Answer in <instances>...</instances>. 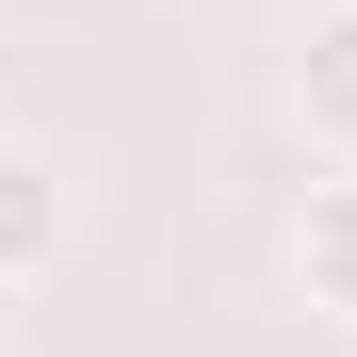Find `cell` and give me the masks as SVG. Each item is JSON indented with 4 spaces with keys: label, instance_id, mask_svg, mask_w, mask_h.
<instances>
[{
    "label": "cell",
    "instance_id": "3957f363",
    "mask_svg": "<svg viewBox=\"0 0 357 357\" xmlns=\"http://www.w3.org/2000/svg\"><path fill=\"white\" fill-rule=\"evenodd\" d=\"M49 260H66V178H49V146L0 130V292H33Z\"/></svg>",
    "mask_w": 357,
    "mask_h": 357
},
{
    "label": "cell",
    "instance_id": "7a4b0ae2",
    "mask_svg": "<svg viewBox=\"0 0 357 357\" xmlns=\"http://www.w3.org/2000/svg\"><path fill=\"white\" fill-rule=\"evenodd\" d=\"M292 292H309L325 325H357V162H325L309 195H292Z\"/></svg>",
    "mask_w": 357,
    "mask_h": 357
},
{
    "label": "cell",
    "instance_id": "6da1fadb",
    "mask_svg": "<svg viewBox=\"0 0 357 357\" xmlns=\"http://www.w3.org/2000/svg\"><path fill=\"white\" fill-rule=\"evenodd\" d=\"M292 130L357 162V0H309V33H292Z\"/></svg>",
    "mask_w": 357,
    "mask_h": 357
}]
</instances>
